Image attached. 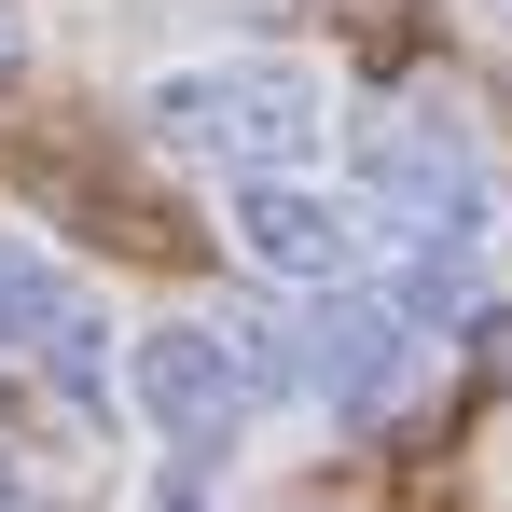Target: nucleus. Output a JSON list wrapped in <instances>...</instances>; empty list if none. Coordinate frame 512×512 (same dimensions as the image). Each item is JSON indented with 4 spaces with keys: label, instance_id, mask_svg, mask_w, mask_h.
<instances>
[{
    "label": "nucleus",
    "instance_id": "nucleus-5",
    "mask_svg": "<svg viewBox=\"0 0 512 512\" xmlns=\"http://www.w3.org/2000/svg\"><path fill=\"white\" fill-rule=\"evenodd\" d=\"M0 360H14V374H42L56 402H97V388H111L97 291H84V277H70L56 250H28L14 222H0Z\"/></svg>",
    "mask_w": 512,
    "mask_h": 512
},
{
    "label": "nucleus",
    "instance_id": "nucleus-4",
    "mask_svg": "<svg viewBox=\"0 0 512 512\" xmlns=\"http://www.w3.org/2000/svg\"><path fill=\"white\" fill-rule=\"evenodd\" d=\"M222 236H236V263H263L277 291H346V277L374 263V208L333 194L319 167H291V180H222Z\"/></svg>",
    "mask_w": 512,
    "mask_h": 512
},
{
    "label": "nucleus",
    "instance_id": "nucleus-6",
    "mask_svg": "<svg viewBox=\"0 0 512 512\" xmlns=\"http://www.w3.org/2000/svg\"><path fill=\"white\" fill-rule=\"evenodd\" d=\"M291 360H305V402H333V416H388V388L416 374V319L388 305V291H319V319L291 333Z\"/></svg>",
    "mask_w": 512,
    "mask_h": 512
},
{
    "label": "nucleus",
    "instance_id": "nucleus-8",
    "mask_svg": "<svg viewBox=\"0 0 512 512\" xmlns=\"http://www.w3.org/2000/svg\"><path fill=\"white\" fill-rule=\"evenodd\" d=\"M485 333H499V360H512V319H485Z\"/></svg>",
    "mask_w": 512,
    "mask_h": 512
},
{
    "label": "nucleus",
    "instance_id": "nucleus-2",
    "mask_svg": "<svg viewBox=\"0 0 512 512\" xmlns=\"http://www.w3.org/2000/svg\"><path fill=\"white\" fill-rule=\"evenodd\" d=\"M360 208H374V236H443V250L499 236V153L457 84H416L360 125Z\"/></svg>",
    "mask_w": 512,
    "mask_h": 512
},
{
    "label": "nucleus",
    "instance_id": "nucleus-1",
    "mask_svg": "<svg viewBox=\"0 0 512 512\" xmlns=\"http://www.w3.org/2000/svg\"><path fill=\"white\" fill-rule=\"evenodd\" d=\"M153 153L180 167H222V180H291L333 153V84L305 56H208V70H167L139 97Z\"/></svg>",
    "mask_w": 512,
    "mask_h": 512
},
{
    "label": "nucleus",
    "instance_id": "nucleus-10",
    "mask_svg": "<svg viewBox=\"0 0 512 512\" xmlns=\"http://www.w3.org/2000/svg\"><path fill=\"white\" fill-rule=\"evenodd\" d=\"M0 512H14V485H0Z\"/></svg>",
    "mask_w": 512,
    "mask_h": 512
},
{
    "label": "nucleus",
    "instance_id": "nucleus-9",
    "mask_svg": "<svg viewBox=\"0 0 512 512\" xmlns=\"http://www.w3.org/2000/svg\"><path fill=\"white\" fill-rule=\"evenodd\" d=\"M485 14H499V28H512V0H485Z\"/></svg>",
    "mask_w": 512,
    "mask_h": 512
},
{
    "label": "nucleus",
    "instance_id": "nucleus-7",
    "mask_svg": "<svg viewBox=\"0 0 512 512\" xmlns=\"http://www.w3.org/2000/svg\"><path fill=\"white\" fill-rule=\"evenodd\" d=\"M14 56H28V14H14V0H0V70H14Z\"/></svg>",
    "mask_w": 512,
    "mask_h": 512
},
{
    "label": "nucleus",
    "instance_id": "nucleus-3",
    "mask_svg": "<svg viewBox=\"0 0 512 512\" xmlns=\"http://www.w3.org/2000/svg\"><path fill=\"white\" fill-rule=\"evenodd\" d=\"M125 402L167 443H236L263 402H305V360L277 319H153L125 346Z\"/></svg>",
    "mask_w": 512,
    "mask_h": 512
}]
</instances>
